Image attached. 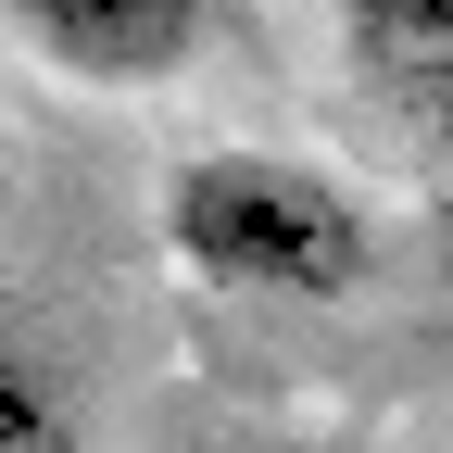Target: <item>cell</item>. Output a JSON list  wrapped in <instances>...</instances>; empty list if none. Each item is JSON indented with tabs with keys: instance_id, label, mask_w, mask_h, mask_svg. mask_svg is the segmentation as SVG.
I'll return each mask as SVG.
<instances>
[{
	"instance_id": "obj_1",
	"label": "cell",
	"mask_w": 453,
	"mask_h": 453,
	"mask_svg": "<svg viewBox=\"0 0 453 453\" xmlns=\"http://www.w3.org/2000/svg\"><path fill=\"white\" fill-rule=\"evenodd\" d=\"M164 252L202 290H265V303H327L365 277V202L290 151H189L164 177Z\"/></svg>"
},
{
	"instance_id": "obj_2",
	"label": "cell",
	"mask_w": 453,
	"mask_h": 453,
	"mask_svg": "<svg viewBox=\"0 0 453 453\" xmlns=\"http://www.w3.org/2000/svg\"><path fill=\"white\" fill-rule=\"evenodd\" d=\"M13 26L38 64H64L88 88H164L214 38V0H13Z\"/></svg>"
},
{
	"instance_id": "obj_3",
	"label": "cell",
	"mask_w": 453,
	"mask_h": 453,
	"mask_svg": "<svg viewBox=\"0 0 453 453\" xmlns=\"http://www.w3.org/2000/svg\"><path fill=\"white\" fill-rule=\"evenodd\" d=\"M340 38H353V76L428 151H453V0H340Z\"/></svg>"
},
{
	"instance_id": "obj_4",
	"label": "cell",
	"mask_w": 453,
	"mask_h": 453,
	"mask_svg": "<svg viewBox=\"0 0 453 453\" xmlns=\"http://www.w3.org/2000/svg\"><path fill=\"white\" fill-rule=\"evenodd\" d=\"M0 453H76V428H64V390H50V365L26 353L13 327H0Z\"/></svg>"
}]
</instances>
